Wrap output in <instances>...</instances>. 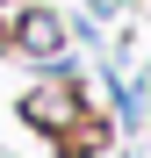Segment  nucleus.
I'll return each mask as SVG.
<instances>
[{
    "label": "nucleus",
    "mask_w": 151,
    "mask_h": 158,
    "mask_svg": "<svg viewBox=\"0 0 151 158\" xmlns=\"http://www.w3.org/2000/svg\"><path fill=\"white\" fill-rule=\"evenodd\" d=\"M22 43L50 50V43H58V22H50V15H29V22H22Z\"/></svg>",
    "instance_id": "obj_1"
}]
</instances>
